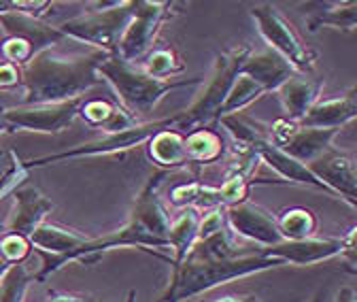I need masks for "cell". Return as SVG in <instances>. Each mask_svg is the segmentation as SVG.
<instances>
[{
    "mask_svg": "<svg viewBox=\"0 0 357 302\" xmlns=\"http://www.w3.org/2000/svg\"><path fill=\"white\" fill-rule=\"evenodd\" d=\"M0 28L5 30L7 36L26 40L32 47L34 56L40 52L54 50L62 40H66V36L58 30V26H52L38 17H30L20 11H9L5 15H0Z\"/></svg>",
    "mask_w": 357,
    "mask_h": 302,
    "instance_id": "9a60e30c",
    "label": "cell"
},
{
    "mask_svg": "<svg viewBox=\"0 0 357 302\" xmlns=\"http://www.w3.org/2000/svg\"><path fill=\"white\" fill-rule=\"evenodd\" d=\"M226 228H228V222H226V209H221V206L208 209L204 215H200L196 243H198V241H206V239H211V236L223 232Z\"/></svg>",
    "mask_w": 357,
    "mask_h": 302,
    "instance_id": "1f68e13d",
    "label": "cell"
},
{
    "mask_svg": "<svg viewBox=\"0 0 357 302\" xmlns=\"http://www.w3.org/2000/svg\"><path fill=\"white\" fill-rule=\"evenodd\" d=\"M338 133L340 130H319V128H304L296 123L287 139L279 145V149L300 164L308 166L310 162H315L317 158L334 149L332 141L338 137Z\"/></svg>",
    "mask_w": 357,
    "mask_h": 302,
    "instance_id": "ac0fdd59",
    "label": "cell"
},
{
    "mask_svg": "<svg viewBox=\"0 0 357 302\" xmlns=\"http://www.w3.org/2000/svg\"><path fill=\"white\" fill-rule=\"evenodd\" d=\"M306 30L317 34L321 28H336L344 32H355L357 26V3L355 0H326V3H306Z\"/></svg>",
    "mask_w": 357,
    "mask_h": 302,
    "instance_id": "d6986e66",
    "label": "cell"
},
{
    "mask_svg": "<svg viewBox=\"0 0 357 302\" xmlns=\"http://www.w3.org/2000/svg\"><path fill=\"white\" fill-rule=\"evenodd\" d=\"M176 9L178 5L170 0H134V15L119 38L115 56L128 64L143 62L155 45L160 28L178 13Z\"/></svg>",
    "mask_w": 357,
    "mask_h": 302,
    "instance_id": "9c48e42d",
    "label": "cell"
},
{
    "mask_svg": "<svg viewBox=\"0 0 357 302\" xmlns=\"http://www.w3.org/2000/svg\"><path fill=\"white\" fill-rule=\"evenodd\" d=\"M321 79H310L308 75H294L275 92L285 111V119L298 123L306 111L321 98Z\"/></svg>",
    "mask_w": 357,
    "mask_h": 302,
    "instance_id": "ffe728a7",
    "label": "cell"
},
{
    "mask_svg": "<svg viewBox=\"0 0 357 302\" xmlns=\"http://www.w3.org/2000/svg\"><path fill=\"white\" fill-rule=\"evenodd\" d=\"M0 54H3L5 62L13 64L17 68H22L26 62H30L34 58V52H32V47L28 45V43L22 40V38H13V36H7L3 40V45H0Z\"/></svg>",
    "mask_w": 357,
    "mask_h": 302,
    "instance_id": "d6a6232c",
    "label": "cell"
},
{
    "mask_svg": "<svg viewBox=\"0 0 357 302\" xmlns=\"http://www.w3.org/2000/svg\"><path fill=\"white\" fill-rule=\"evenodd\" d=\"M357 115V90L351 88L334 98H319L306 115L298 121L304 128H319V130H340L351 123Z\"/></svg>",
    "mask_w": 357,
    "mask_h": 302,
    "instance_id": "2e32d148",
    "label": "cell"
},
{
    "mask_svg": "<svg viewBox=\"0 0 357 302\" xmlns=\"http://www.w3.org/2000/svg\"><path fill=\"white\" fill-rule=\"evenodd\" d=\"M334 302H357V294H355V289H353L351 285H344V287H340V292L336 294Z\"/></svg>",
    "mask_w": 357,
    "mask_h": 302,
    "instance_id": "e575fe53",
    "label": "cell"
},
{
    "mask_svg": "<svg viewBox=\"0 0 357 302\" xmlns=\"http://www.w3.org/2000/svg\"><path fill=\"white\" fill-rule=\"evenodd\" d=\"M87 98V96H85ZM85 98L52 105H17L0 111V119L7 130H24L38 135H60L79 117V109Z\"/></svg>",
    "mask_w": 357,
    "mask_h": 302,
    "instance_id": "8fae6325",
    "label": "cell"
},
{
    "mask_svg": "<svg viewBox=\"0 0 357 302\" xmlns=\"http://www.w3.org/2000/svg\"><path fill=\"white\" fill-rule=\"evenodd\" d=\"M283 266L279 260L266 257L261 251H247L230 257H185L170 275V283L160 302H183L200 296L217 285L251 277L264 271Z\"/></svg>",
    "mask_w": 357,
    "mask_h": 302,
    "instance_id": "3957f363",
    "label": "cell"
},
{
    "mask_svg": "<svg viewBox=\"0 0 357 302\" xmlns=\"http://www.w3.org/2000/svg\"><path fill=\"white\" fill-rule=\"evenodd\" d=\"M251 20L255 22V28L259 36L266 40L277 56H281L296 75H310L317 66L319 56L306 47L298 32L294 30L291 22L271 3H261L249 9Z\"/></svg>",
    "mask_w": 357,
    "mask_h": 302,
    "instance_id": "52a82bcc",
    "label": "cell"
},
{
    "mask_svg": "<svg viewBox=\"0 0 357 302\" xmlns=\"http://www.w3.org/2000/svg\"><path fill=\"white\" fill-rule=\"evenodd\" d=\"M117 109V103H109V100H102V98H85L81 109H79V115L94 128H100L105 130L107 123L111 121L113 113Z\"/></svg>",
    "mask_w": 357,
    "mask_h": 302,
    "instance_id": "f546056e",
    "label": "cell"
},
{
    "mask_svg": "<svg viewBox=\"0 0 357 302\" xmlns=\"http://www.w3.org/2000/svg\"><path fill=\"white\" fill-rule=\"evenodd\" d=\"M183 137L190 164H213L223 153V141L211 128H198V130H192Z\"/></svg>",
    "mask_w": 357,
    "mask_h": 302,
    "instance_id": "d4e9b609",
    "label": "cell"
},
{
    "mask_svg": "<svg viewBox=\"0 0 357 302\" xmlns=\"http://www.w3.org/2000/svg\"><path fill=\"white\" fill-rule=\"evenodd\" d=\"M168 175L170 172L166 170H155L139 192L137 200H134L130 220L115 232H109L98 239H87L77 251L66 257L64 266L68 262H96L105 251L119 247H141L151 253L153 249H170V218L160 198V188L168 179Z\"/></svg>",
    "mask_w": 357,
    "mask_h": 302,
    "instance_id": "6da1fadb",
    "label": "cell"
},
{
    "mask_svg": "<svg viewBox=\"0 0 357 302\" xmlns=\"http://www.w3.org/2000/svg\"><path fill=\"white\" fill-rule=\"evenodd\" d=\"M94 11L70 17L58 26V30L73 40L96 47L107 56L117 54L119 38L134 15V0L128 3H92Z\"/></svg>",
    "mask_w": 357,
    "mask_h": 302,
    "instance_id": "8992f818",
    "label": "cell"
},
{
    "mask_svg": "<svg viewBox=\"0 0 357 302\" xmlns=\"http://www.w3.org/2000/svg\"><path fill=\"white\" fill-rule=\"evenodd\" d=\"M215 302H259L257 296H226V298H217Z\"/></svg>",
    "mask_w": 357,
    "mask_h": 302,
    "instance_id": "d590c367",
    "label": "cell"
},
{
    "mask_svg": "<svg viewBox=\"0 0 357 302\" xmlns=\"http://www.w3.org/2000/svg\"><path fill=\"white\" fill-rule=\"evenodd\" d=\"M54 211V202L34 186H20L13 190V211L7 222L5 234H15L28 239L47 215Z\"/></svg>",
    "mask_w": 357,
    "mask_h": 302,
    "instance_id": "5bb4252c",
    "label": "cell"
},
{
    "mask_svg": "<svg viewBox=\"0 0 357 302\" xmlns=\"http://www.w3.org/2000/svg\"><path fill=\"white\" fill-rule=\"evenodd\" d=\"M147 149H149L151 162L160 170L172 172L176 168H183L185 164H190L185 156V137L181 133H176L174 128L162 130L155 137H151L147 141Z\"/></svg>",
    "mask_w": 357,
    "mask_h": 302,
    "instance_id": "7402d4cb",
    "label": "cell"
},
{
    "mask_svg": "<svg viewBox=\"0 0 357 302\" xmlns=\"http://www.w3.org/2000/svg\"><path fill=\"white\" fill-rule=\"evenodd\" d=\"M0 177H3V170H0Z\"/></svg>",
    "mask_w": 357,
    "mask_h": 302,
    "instance_id": "ab89813d",
    "label": "cell"
},
{
    "mask_svg": "<svg viewBox=\"0 0 357 302\" xmlns=\"http://www.w3.org/2000/svg\"><path fill=\"white\" fill-rule=\"evenodd\" d=\"M200 215L202 213L198 209H181V215L170 222L168 243L172 249V260H170L172 271L176 266H181L183 260L188 257V253L192 251V247L196 243V234H198Z\"/></svg>",
    "mask_w": 357,
    "mask_h": 302,
    "instance_id": "603a6c76",
    "label": "cell"
},
{
    "mask_svg": "<svg viewBox=\"0 0 357 302\" xmlns=\"http://www.w3.org/2000/svg\"><path fill=\"white\" fill-rule=\"evenodd\" d=\"M9 266H13V264H7V262L3 260V257H0V279H3V275L9 271Z\"/></svg>",
    "mask_w": 357,
    "mask_h": 302,
    "instance_id": "74e56055",
    "label": "cell"
},
{
    "mask_svg": "<svg viewBox=\"0 0 357 302\" xmlns=\"http://www.w3.org/2000/svg\"><path fill=\"white\" fill-rule=\"evenodd\" d=\"M226 222H228V228L232 234L255 243L257 249L273 247L283 241L275 215L249 200L241 202L236 206H228Z\"/></svg>",
    "mask_w": 357,
    "mask_h": 302,
    "instance_id": "7c38bea8",
    "label": "cell"
},
{
    "mask_svg": "<svg viewBox=\"0 0 357 302\" xmlns=\"http://www.w3.org/2000/svg\"><path fill=\"white\" fill-rule=\"evenodd\" d=\"M30 251H32L30 241L24 236L3 234V239H0V257H3L7 264H22L30 255Z\"/></svg>",
    "mask_w": 357,
    "mask_h": 302,
    "instance_id": "4dcf8cb0",
    "label": "cell"
},
{
    "mask_svg": "<svg viewBox=\"0 0 357 302\" xmlns=\"http://www.w3.org/2000/svg\"><path fill=\"white\" fill-rule=\"evenodd\" d=\"M241 73L247 75L249 79H253L266 94L277 92L287 79H291L296 75L291 70V66L271 50L259 52V54L251 52L249 58L245 60Z\"/></svg>",
    "mask_w": 357,
    "mask_h": 302,
    "instance_id": "44dd1931",
    "label": "cell"
},
{
    "mask_svg": "<svg viewBox=\"0 0 357 302\" xmlns=\"http://www.w3.org/2000/svg\"><path fill=\"white\" fill-rule=\"evenodd\" d=\"M3 133H7V126H5L3 119H0V135H3Z\"/></svg>",
    "mask_w": 357,
    "mask_h": 302,
    "instance_id": "f35d334b",
    "label": "cell"
},
{
    "mask_svg": "<svg viewBox=\"0 0 357 302\" xmlns=\"http://www.w3.org/2000/svg\"><path fill=\"white\" fill-rule=\"evenodd\" d=\"M251 52L253 50L249 45H241V47L217 54L211 79H204V83H202L204 90L194 100V105L190 109L181 111V119H178V123L174 128L176 133L188 135L192 130H198V128H208L215 121L219 107L223 105L228 92L232 90V85H234L236 77L241 75L243 64Z\"/></svg>",
    "mask_w": 357,
    "mask_h": 302,
    "instance_id": "5b68a950",
    "label": "cell"
},
{
    "mask_svg": "<svg viewBox=\"0 0 357 302\" xmlns=\"http://www.w3.org/2000/svg\"><path fill=\"white\" fill-rule=\"evenodd\" d=\"M277 226L281 230L283 241H304L315 236L317 232V218L310 209L304 206H291L285 209L279 218Z\"/></svg>",
    "mask_w": 357,
    "mask_h": 302,
    "instance_id": "484cf974",
    "label": "cell"
},
{
    "mask_svg": "<svg viewBox=\"0 0 357 302\" xmlns=\"http://www.w3.org/2000/svg\"><path fill=\"white\" fill-rule=\"evenodd\" d=\"M308 170L334 194L336 200H344L351 209L357 206V170L351 156L330 149L315 162H310Z\"/></svg>",
    "mask_w": 357,
    "mask_h": 302,
    "instance_id": "4fadbf2b",
    "label": "cell"
},
{
    "mask_svg": "<svg viewBox=\"0 0 357 302\" xmlns=\"http://www.w3.org/2000/svg\"><path fill=\"white\" fill-rule=\"evenodd\" d=\"M98 77H102L117 96V105L126 109L139 123L149 121L160 100L178 88H196L202 85V77L192 79H155L145 75L137 64H128L117 56H107L98 64Z\"/></svg>",
    "mask_w": 357,
    "mask_h": 302,
    "instance_id": "277c9868",
    "label": "cell"
},
{
    "mask_svg": "<svg viewBox=\"0 0 357 302\" xmlns=\"http://www.w3.org/2000/svg\"><path fill=\"white\" fill-rule=\"evenodd\" d=\"M34 275L28 273L26 264H13L0 279V302H24L30 281Z\"/></svg>",
    "mask_w": 357,
    "mask_h": 302,
    "instance_id": "f1b7e54d",
    "label": "cell"
},
{
    "mask_svg": "<svg viewBox=\"0 0 357 302\" xmlns=\"http://www.w3.org/2000/svg\"><path fill=\"white\" fill-rule=\"evenodd\" d=\"M355 228H351L344 236H310L304 241H281L273 247H264L259 249L266 257H273L279 260L283 266L294 264V266H310V264H319L326 260H347L351 266V273H355Z\"/></svg>",
    "mask_w": 357,
    "mask_h": 302,
    "instance_id": "30bf717a",
    "label": "cell"
},
{
    "mask_svg": "<svg viewBox=\"0 0 357 302\" xmlns=\"http://www.w3.org/2000/svg\"><path fill=\"white\" fill-rule=\"evenodd\" d=\"M178 119H181V111L170 115V117H164V119L137 123L134 128H130V130H123V133L105 135V139L89 141V143L70 147L66 151L40 156V158H32V160H22V166L30 172V168L47 166V164H56V162H64V160H79V158H96V156L123 153V151H130V149L139 147V145H147V141L151 137H155L158 133H162V130H170V128H176Z\"/></svg>",
    "mask_w": 357,
    "mask_h": 302,
    "instance_id": "ba28073f",
    "label": "cell"
},
{
    "mask_svg": "<svg viewBox=\"0 0 357 302\" xmlns=\"http://www.w3.org/2000/svg\"><path fill=\"white\" fill-rule=\"evenodd\" d=\"M52 302H85V300L75 298V296H58V298H54Z\"/></svg>",
    "mask_w": 357,
    "mask_h": 302,
    "instance_id": "8d00e7d4",
    "label": "cell"
},
{
    "mask_svg": "<svg viewBox=\"0 0 357 302\" xmlns=\"http://www.w3.org/2000/svg\"><path fill=\"white\" fill-rule=\"evenodd\" d=\"M139 68L145 75L155 77V79H174L176 75H181L185 70V62H183L181 56H178V52L174 47L164 45V47L151 50L143 58Z\"/></svg>",
    "mask_w": 357,
    "mask_h": 302,
    "instance_id": "83f0119b",
    "label": "cell"
},
{
    "mask_svg": "<svg viewBox=\"0 0 357 302\" xmlns=\"http://www.w3.org/2000/svg\"><path fill=\"white\" fill-rule=\"evenodd\" d=\"M22 85V73L9 62H0V90H15Z\"/></svg>",
    "mask_w": 357,
    "mask_h": 302,
    "instance_id": "836d02e7",
    "label": "cell"
},
{
    "mask_svg": "<svg viewBox=\"0 0 357 302\" xmlns=\"http://www.w3.org/2000/svg\"><path fill=\"white\" fill-rule=\"evenodd\" d=\"M105 58L107 54L102 52L70 58L58 56L52 50L36 54L20 68L22 88L26 92L22 105H52L85 98L100 81L96 70Z\"/></svg>",
    "mask_w": 357,
    "mask_h": 302,
    "instance_id": "7a4b0ae2",
    "label": "cell"
},
{
    "mask_svg": "<svg viewBox=\"0 0 357 302\" xmlns=\"http://www.w3.org/2000/svg\"><path fill=\"white\" fill-rule=\"evenodd\" d=\"M168 200L176 209H215L219 206V194L217 188L204 186L200 181L178 183L168 192Z\"/></svg>",
    "mask_w": 357,
    "mask_h": 302,
    "instance_id": "cb8c5ba5",
    "label": "cell"
},
{
    "mask_svg": "<svg viewBox=\"0 0 357 302\" xmlns=\"http://www.w3.org/2000/svg\"><path fill=\"white\" fill-rule=\"evenodd\" d=\"M261 96H266V92L259 88V85H257L253 79H249L247 75L241 73V75L236 77L234 85H232V90L228 92L226 100H223V105L219 107V111H217L213 123H217L221 117H228V115L241 113L243 109H247L251 103H255V100L261 98Z\"/></svg>",
    "mask_w": 357,
    "mask_h": 302,
    "instance_id": "4316f807",
    "label": "cell"
},
{
    "mask_svg": "<svg viewBox=\"0 0 357 302\" xmlns=\"http://www.w3.org/2000/svg\"><path fill=\"white\" fill-rule=\"evenodd\" d=\"M251 149L255 151V156H257L261 162H266L268 166H271L281 179H285V181H289V183H298V186L315 188V190L326 192L328 196L334 198V194H332L315 175H312V172L308 170V166L300 164L298 160L289 158L285 151H281L279 147H275V145L271 143V139H259V141H255V143L251 145Z\"/></svg>",
    "mask_w": 357,
    "mask_h": 302,
    "instance_id": "e0dca14e",
    "label": "cell"
}]
</instances>
